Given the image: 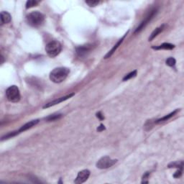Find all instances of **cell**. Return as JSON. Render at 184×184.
I'll return each mask as SVG.
<instances>
[{
    "mask_svg": "<svg viewBox=\"0 0 184 184\" xmlns=\"http://www.w3.org/2000/svg\"><path fill=\"white\" fill-rule=\"evenodd\" d=\"M69 73L70 70L68 68H65V67L56 68L50 72V79L54 83H61V82L65 80Z\"/></svg>",
    "mask_w": 184,
    "mask_h": 184,
    "instance_id": "obj_1",
    "label": "cell"
},
{
    "mask_svg": "<svg viewBox=\"0 0 184 184\" xmlns=\"http://www.w3.org/2000/svg\"><path fill=\"white\" fill-rule=\"evenodd\" d=\"M44 21L45 16L37 11L32 12L27 15V22L32 27L37 28V27L41 26Z\"/></svg>",
    "mask_w": 184,
    "mask_h": 184,
    "instance_id": "obj_2",
    "label": "cell"
},
{
    "mask_svg": "<svg viewBox=\"0 0 184 184\" xmlns=\"http://www.w3.org/2000/svg\"><path fill=\"white\" fill-rule=\"evenodd\" d=\"M62 50L61 44L58 41L53 40L48 43L45 46V51L50 58H55Z\"/></svg>",
    "mask_w": 184,
    "mask_h": 184,
    "instance_id": "obj_3",
    "label": "cell"
},
{
    "mask_svg": "<svg viewBox=\"0 0 184 184\" xmlns=\"http://www.w3.org/2000/svg\"><path fill=\"white\" fill-rule=\"evenodd\" d=\"M6 96L11 102H18L20 100V92L17 86H11L6 91Z\"/></svg>",
    "mask_w": 184,
    "mask_h": 184,
    "instance_id": "obj_4",
    "label": "cell"
},
{
    "mask_svg": "<svg viewBox=\"0 0 184 184\" xmlns=\"http://www.w3.org/2000/svg\"><path fill=\"white\" fill-rule=\"evenodd\" d=\"M117 162V160H112L110 157H102L96 163V167L99 169H107L112 167Z\"/></svg>",
    "mask_w": 184,
    "mask_h": 184,
    "instance_id": "obj_5",
    "label": "cell"
},
{
    "mask_svg": "<svg viewBox=\"0 0 184 184\" xmlns=\"http://www.w3.org/2000/svg\"><path fill=\"white\" fill-rule=\"evenodd\" d=\"M157 13H158V10H157L156 8L152 9V10L150 12L149 14H147V17H145V19L144 20L140 23V25L137 27V29H136L135 31H134V33L136 34L137 33V32H140L141 30H143L145 28L146 25H147V24L149 23V22H150L152 19H153V17L156 15Z\"/></svg>",
    "mask_w": 184,
    "mask_h": 184,
    "instance_id": "obj_6",
    "label": "cell"
},
{
    "mask_svg": "<svg viewBox=\"0 0 184 184\" xmlns=\"http://www.w3.org/2000/svg\"><path fill=\"white\" fill-rule=\"evenodd\" d=\"M89 176H90V171L89 170H81L78 173L77 177H76V180L74 181V183L77 184L84 183L86 181L88 180Z\"/></svg>",
    "mask_w": 184,
    "mask_h": 184,
    "instance_id": "obj_7",
    "label": "cell"
},
{
    "mask_svg": "<svg viewBox=\"0 0 184 184\" xmlns=\"http://www.w3.org/2000/svg\"><path fill=\"white\" fill-rule=\"evenodd\" d=\"M92 48L93 45L92 44H87L85 45L80 46V47L76 48V53L79 57H83L87 55L88 53H90Z\"/></svg>",
    "mask_w": 184,
    "mask_h": 184,
    "instance_id": "obj_8",
    "label": "cell"
},
{
    "mask_svg": "<svg viewBox=\"0 0 184 184\" xmlns=\"http://www.w3.org/2000/svg\"><path fill=\"white\" fill-rule=\"evenodd\" d=\"M73 96H74V93H73V94H68V95L65 96L61 97V98H58V99H57L53 100V101H50V102H49V103H48V104H46L45 105L44 107H43V108H44V109L48 108V107H52V106L56 105V104H59V103H61V102H63V101H65V100L68 99H70L71 97H72Z\"/></svg>",
    "mask_w": 184,
    "mask_h": 184,
    "instance_id": "obj_9",
    "label": "cell"
},
{
    "mask_svg": "<svg viewBox=\"0 0 184 184\" xmlns=\"http://www.w3.org/2000/svg\"><path fill=\"white\" fill-rule=\"evenodd\" d=\"M38 122H39V119H35V120L30 121V122H28V123H26L25 125H24L23 126H22V127H21L20 129L18 130V131L19 132V133L22 132L26 131V130L32 128V127L35 126V125H36L38 123Z\"/></svg>",
    "mask_w": 184,
    "mask_h": 184,
    "instance_id": "obj_10",
    "label": "cell"
},
{
    "mask_svg": "<svg viewBox=\"0 0 184 184\" xmlns=\"http://www.w3.org/2000/svg\"><path fill=\"white\" fill-rule=\"evenodd\" d=\"M127 34V33H126V34H125V35H124V37H122V38H121V39H120V40H119V41H118V42H117V43H116V45H114V47H113V48H112V50H110V51H109V53H107V54L105 55V57H104V58H106V59H107V58H110V57H111V56H112V54H113V53H114V52H115V50H116V49H117V48H118V47H119V45H121V43H122V42H123V40H124V39H125V37H126Z\"/></svg>",
    "mask_w": 184,
    "mask_h": 184,
    "instance_id": "obj_11",
    "label": "cell"
},
{
    "mask_svg": "<svg viewBox=\"0 0 184 184\" xmlns=\"http://www.w3.org/2000/svg\"><path fill=\"white\" fill-rule=\"evenodd\" d=\"M11 21V15L7 12H1V23L7 24Z\"/></svg>",
    "mask_w": 184,
    "mask_h": 184,
    "instance_id": "obj_12",
    "label": "cell"
},
{
    "mask_svg": "<svg viewBox=\"0 0 184 184\" xmlns=\"http://www.w3.org/2000/svg\"><path fill=\"white\" fill-rule=\"evenodd\" d=\"M164 28H165V25H162L161 26H160L159 28H156V29H155V30H154L153 32H152V34L150 35V36L149 41H152V40H153V39L155 38V37L158 36V35H159V34L161 33V32H162Z\"/></svg>",
    "mask_w": 184,
    "mask_h": 184,
    "instance_id": "obj_13",
    "label": "cell"
},
{
    "mask_svg": "<svg viewBox=\"0 0 184 184\" xmlns=\"http://www.w3.org/2000/svg\"><path fill=\"white\" fill-rule=\"evenodd\" d=\"M175 48V45L173 44H170V43H163L162 45L159 46H157V47H152V48L155 49V50H161V49H164V50H172Z\"/></svg>",
    "mask_w": 184,
    "mask_h": 184,
    "instance_id": "obj_14",
    "label": "cell"
},
{
    "mask_svg": "<svg viewBox=\"0 0 184 184\" xmlns=\"http://www.w3.org/2000/svg\"><path fill=\"white\" fill-rule=\"evenodd\" d=\"M178 111V110H176V111H174V112H171L170 114H169L166 115V116H163V117H162V118H161V119H158V120L155 121V123H161V122H164V121H167V119H169L170 118H171L172 116H174V115L176 114V113H177Z\"/></svg>",
    "mask_w": 184,
    "mask_h": 184,
    "instance_id": "obj_15",
    "label": "cell"
},
{
    "mask_svg": "<svg viewBox=\"0 0 184 184\" xmlns=\"http://www.w3.org/2000/svg\"><path fill=\"white\" fill-rule=\"evenodd\" d=\"M183 161H181V162H174L171 163L168 165V167H176V168L178 169H183Z\"/></svg>",
    "mask_w": 184,
    "mask_h": 184,
    "instance_id": "obj_16",
    "label": "cell"
},
{
    "mask_svg": "<svg viewBox=\"0 0 184 184\" xmlns=\"http://www.w3.org/2000/svg\"><path fill=\"white\" fill-rule=\"evenodd\" d=\"M62 116V114H52L50 115V116H48L47 118H46V120L48 121H55V120H57V119H60V118Z\"/></svg>",
    "mask_w": 184,
    "mask_h": 184,
    "instance_id": "obj_17",
    "label": "cell"
},
{
    "mask_svg": "<svg viewBox=\"0 0 184 184\" xmlns=\"http://www.w3.org/2000/svg\"><path fill=\"white\" fill-rule=\"evenodd\" d=\"M39 1H35V0H30V1H28L26 3V8H31V7H33L37 6L38 4Z\"/></svg>",
    "mask_w": 184,
    "mask_h": 184,
    "instance_id": "obj_18",
    "label": "cell"
},
{
    "mask_svg": "<svg viewBox=\"0 0 184 184\" xmlns=\"http://www.w3.org/2000/svg\"><path fill=\"white\" fill-rule=\"evenodd\" d=\"M19 131L12 132L9 133V134H7V135H5V136H4V137H2V138H1V140H5V139L12 138V137H14V136L17 135V134H19Z\"/></svg>",
    "mask_w": 184,
    "mask_h": 184,
    "instance_id": "obj_19",
    "label": "cell"
},
{
    "mask_svg": "<svg viewBox=\"0 0 184 184\" xmlns=\"http://www.w3.org/2000/svg\"><path fill=\"white\" fill-rule=\"evenodd\" d=\"M136 75H137V71L135 70V71H132V72H131V73H130L129 74L126 75V76H125V77L123 78V81H125L129 80V79H132V78H133V77H134V76H136Z\"/></svg>",
    "mask_w": 184,
    "mask_h": 184,
    "instance_id": "obj_20",
    "label": "cell"
},
{
    "mask_svg": "<svg viewBox=\"0 0 184 184\" xmlns=\"http://www.w3.org/2000/svg\"><path fill=\"white\" fill-rule=\"evenodd\" d=\"M166 64L169 66H174L176 65V60L173 58H169L166 60Z\"/></svg>",
    "mask_w": 184,
    "mask_h": 184,
    "instance_id": "obj_21",
    "label": "cell"
},
{
    "mask_svg": "<svg viewBox=\"0 0 184 184\" xmlns=\"http://www.w3.org/2000/svg\"><path fill=\"white\" fill-rule=\"evenodd\" d=\"M150 172H146L145 173L144 175H143V181H142V183H148V178H149V176H150Z\"/></svg>",
    "mask_w": 184,
    "mask_h": 184,
    "instance_id": "obj_22",
    "label": "cell"
},
{
    "mask_svg": "<svg viewBox=\"0 0 184 184\" xmlns=\"http://www.w3.org/2000/svg\"><path fill=\"white\" fill-rule=\"evenodd\" d=\"M86 3L87 4H89L90 7H95L97 4H99V1H86Z\"/></svg>",
    "mask_w": 184,
    "mask_h": 184,
    "instance_id": "obj_23",
    "label": "cell"
},
{
    "mask_svg": "<svg viewBox=\"0 0 184 184\" xmlns=\"http://www.w3.org/2000/svg\"><path fill=\"white\" fill-rule=\"evenodd\" d=\"M182 172H183V169H178V171L175 173L174 176H173L174 178H180L182 175Z\"/></svg>",
    "mask_w": 184,
    "mask_h": 184,
    "instance_id": "obj_24",
    "label": "cell"
},
{
    "mask_svg": "<svg viewBox=\"0 0 184 184\" xmlns=\"http://www.w3.org/2000/svg\"><path fill=\"white\" fill-rule=\"evenodd\" d=\"M96 116H97V117L99 118L100 119H104V116H103V115L101 114V112H98V113L96 114Z\"/></svg>",
    "mask_w": 184,
    "mask_h": 184,
    "instance_id": "obj_25",
    "label": "cell"
},
{
    "mask_svg": "<svg viewBox=\"0 0 184 184\" xmlns=\"http://www.w3.org/2000/svg\"><path fill=\"white\" fill-rule=\"evenodd\" d=\"M105 130V127H104V126L103 125H100V127H98V129H97V130H98V131H102V130Z\"/></svg>",
    "mask_w": 184,
    "mask_h": 184,
    "instance_id": "obj_26",
    "label": "cell"
}]
</instances>
